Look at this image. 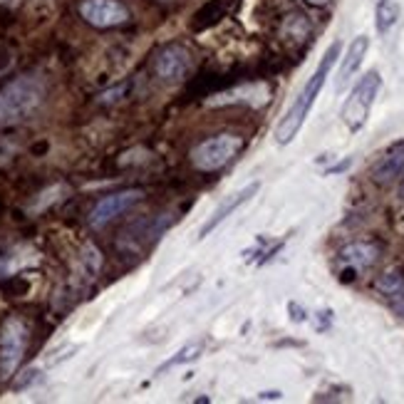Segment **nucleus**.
Returning a JSON list of instances; mask_svg holds the SVG:
<instances>
[{
  "label": "nucleus",
  "mask_w": 404,
  "mask_h": 404,
  "mask_svg": "<svg viewBox=\"0 0 404 404\" xmlns=\"http://www.w3.org/2000/svg\"><path fill=\"white\" fill-rule=\"evenodd\" d=\"M340 50H343L340 40H335V43H332L330 48L325 50V55H323V60H320L318 70H315V73L310 75V79L305 82V87H302V90L298 92V97L293 99V104L288 107V112H285V115L280 117L276 132H273V134H276V142L280 146L290 144V142H293V139L298 137V132L302 129V124H305V119H308V115H310V109H313L315 99H318V95L323 92V87H325L327 77H330L332 65L338 62Z\"/></svg>",
  "instance_id": "obj_1"
},
{
  "label": "nucleus",
  "mask_w": 404,
  "mask_h": 404,
  "mask_svg": "<svg viewBox=\"0 0 404 404\" xmlns=\"http://www.w3.org/2000/svg\"><path fill=\"white\" fill-rule=\"evenodd\" d=\"M144 199L142 189H124V191L109 193L104 199H99L90 211V226L92 229H104L109 221H115L117 216H122L124 211H129L134 204Z\"/></svg>",
  "instance_id": "obj_6"
},
{
  "label": "nucleus",
  "mask_w": 404,
  "mask_h": 404,
  "mask_svg": "<svg viewBox=\"0 0 404 404\" xmlns=\"http://www.w3.org/2000/svg\"><path fill=\"white\" fill-rule=\"evenodd\" d=\"M243 149V137L238 134H216L204 139L199 146L191 149V164L199 171H218L224 169L231 159H235Z\"/></svg>",
  "instance_id": "obj_4"
},
{
  "label": "nucleus",
  "mask_w": 404,
  "mask_h": 404,
  "mask_svg": "<svg viewBox=\"0 0 404 404\" xmlns=\"http://www.w3.org/2000/svg\"><path fill=\"white\" fill-rule=\"evenodd\" d=\"M399 12H402V8H399L397 0H380L377 3V10H374V25H377V32H389L397 25L399 20Z\"/></svg>",
  "instance_id": "obj_14"
},
{
  "label": "nucleus",
  "mask_w": 404,
  "mask_h": 404,
  "mask_svg": "<svg viewBox=\"0 0 404 404\" xmlns=\"http://www.w3.org/2000/svg\"><path fill=\"white\" fill-rule=\"evenodd\" d=\"M199 357H201V345H199V343L186 345V347H181V350L176 352L174 357H169V360L164 362V365H159L157 374H164V372H166V369H171V367H179V365H186V362H191V360H199Z\"/></svg>",
  "instance_id": "obj_16"
},
{
  "label": "nucleus",
  "mask_w": 404,
  "mask_h": 404,
  "mask_svg": "<svg viewBox=\"0 0 404 404\" xmlns=\"http://www.w3.org/2000/svg\"><path fill=\"white\" fill-rule=\"evenodd\" d=\"M62 191H67V186H62V184H57V186H52V189H48V191H43L40 193V199L35 201V204L30 206V211H43V209H48L50 206V201H60L62 196H57V193H62Z\"/></svg>",
  "instance_id": "obj_18"
},
{
  "label": "nucleus",
  "mask_w": 404,
  "mask_h": 404,
  "mask_svg": "<svg viewBox=\"0 0 404 404\" xmlns=\"http://www.w3.org/2000/svg\"><path fill=\"white\" fill-rule=\"evenodd\" d=\"M392 298V308H394V313L399 315V318H404V288L399 290V293H394V296H389Z\"/></svg>",
  "instance_id": "obj_22"
},
{
  "label": "nucleus",
  "mask_w": 404,
  "mask_h": 404,
  "mask_svg": "<svg viewBox=\"0 0 404 404\" xmlns=\"http://www.w3.org/2000/svg\"><path fill=\"white\" fill-rule=\"evenodd\" d=\"M79 15L92 28H117L129 20V10L119 0H82L79 3Z\"/></svg>",
  "instance_id": "obj_8"
},
{
  "label": "nucleus",
  "mask_w": 404,
  "mask_h": 404,
  "mask_svg": "<svg viewBox=\"0 0 404 404\" xmlns=\"http://www.w3.org/2000/svg\"><path fill=\"white\" fill-rule=\"evenodd\" d=\"M271 99V87L263 82H253V85H241L233 90L218 92L209 99V107H221V104H248V107H263Z\"/></svg>",
  "instance_id": "obj_9"
},
{
  "label": "nucleus",
  "mask_w": 404,
  "mask_h": 404,
  "mask_svg": "<svg viewBox=\"0 0 404 404\" xmlns=\"http://www.w3.org/2000/svg\"><path fill=\"white\" fill-rule=\"evenodd\" d=\"M191 65H193L191 52L184 45H166L151 60V70L164 82H179V79H184L189 75V70H191Z\"/></svg>",
  "instance_id": "obj_7"
},
{
  "label": "nucleus",
  "mask_w": 404,
  "mask_h": 404,
  "mask_svg": "<svg viewBox=\"0 0 404 404\" xmlns=\"http://www.w3.org/2000/svg\"><path fill=\"white\" fill-rule=\"evenodd\" d=\"M404 288V276L399 271H389L377 280V290L385 293V296H394Z\"/></svg>",
  "instance_id": "obj_17"
},
{
  "label": "nucleus",
  "mask_w": 404,
  "mask_h": 404,
  "mask_svg": "<svg viewBox=\"0 0 404 404\" xmlns=\"http://www.w3.org/2000/svg\"><path fill=\"white\" fill-rule=\"evenodd\" d=\"M380 90H382V77L377 70H369L352 87L350 97L345 99L343 109H340V117H343L345 127L350 129V132H360L367 124V117L372 112V104L377 99V95H380Z\"/></svg>",
  "instance_id": "obj_3"
},
{
  "label": "nucleus",
  "mask_w": 404,
  "mask_h": 404,
  "mask_svg": "<svg viewBox=\"0 0 404 404\" xmlns=\"http://www.w3.org/2000/svg\"><path fill=\"white\" fill-rule=\"evenodd\" d=\"M318 318H320V323H315V327H318L320 332L327 330L332 323V310H323V313H318Z\"/></svg>",
  "instance_id": "obj_23"
},
{
  "label": "nucleus",
  "mask_w": 404,
  "mask_h": 404,
  "mask_svg": "<svg viewBox=\"0 0 404 404\" xmlns=\"http://www.w3.org/2000/svg\"><path fill=\"white\" fill-rule=\"evenodd\" d=\"M280 397H283V394L276 392V389H273V392H260L258 394V399H280Z\"/></svg>",
  "instance_id": "obj_24"
},
{
  "label": "nucleus",
  "mask_w": 404,
  "mask_h": 404,
  "mask_svg": "<svg viewBox=\"0 0 404 404\" xmlns=\"http://www.w3.org/2000/svg\"><path fill=\"white\" fill-rule=\"evenodd\" d=\"M399 196L404 199V174H402V184H399Z\"/></svg>",
  "instance_id": "obj_27"
},
{
  "label": "nucleus",
  "mask_w": 404,
  "mask_h": 404,
  "mask_svg": "<svg viewBox=\"0 0 404 404\" xmlns=\"http://www.w3.org/2000/svg\"><path fill=\"white\" fill-rule=\"evenodd\" d=\"M369 50V37L367 35H357L355 40L350 43V48H347V52H345L343 57V65H340V73H338V92H343L345 87H347V82L352 79V75L360 70L362 60H365V55H367Z\"/></svg>",
  "instance_id": "obj_12"
},
{
  "label": "nucleus",
  "mask_w": 404,
  "mask_h": 404,
  "mask_svg": "<svg viewBox=\"0 0 404 404\" xmlns=\"http://www.w3.org/2000/svg\"><path fill=\"white\" fill-rule=\"evenodd\" d=\"M313 30V25L310 20L302 15V12H293L288 18L283 20V35L285 37H293V40H305Z\"/></svg>",
  "instance_id": "obj_15"
},
{
  "label": "nucleus",
  "mask_w": 404,
  "mask_h": 404,
  "mask_svg": "<svg viewBox=\"0 0 404 404\" xmlns=\"http://www.w3.org/2000/svg\"><path fill=\"white\" fill-rule=\"evenodd\" d=\"M350 166H352V159L347 157V159H343L340 164H335V166H327L325 174H327V176H332V174H343V171H347Z\"/></svg>",
  "instance_id": "obj_21"
},
{
  "label": "nucleus",
  "mask_w": 404,
  "mask_h": 404,
  "mask_svg": "<svg viewBox=\"0 0 404 404\" xmlns=\"http://www.w3.org/2000/svg\"><path fill=\"white\" fill-rule=\"evenodd\" d=\"M193 402H199V404H209V402H211V399H209V397H196V399H193Z\"/></svg>",
  "instance_id": "obj_26"
},
{
  "label": "nucleus",
  "mask_w": 404,
  "mask_h": 404,
  "mask_svg": "<svg viewBox=\"0 0 404 404\" xmlns=\"http://www.w3.org/2000/svg\"><path fill=\"white\" fill-rule=\"evenodd\" d=\"M164 3H166V0H164Z\"/></svg>",
  "instance_id": "obj_28"
},
{
  "label": "nucleus",
  "mask_w": 404,
  "mask_h": 404,
  "mask_svg": "<svg viewBox=\"0 0 404 404\" xmlns=\"http://www.w3.org/2000/svg\"><path fill=\"white\" fill-rule=\"evenodd\" d=\"M45 99V85L37 77H18L0 87V127L3 124H15L37 112V107Z\"/></svg>",
  "instance_id": "obj_2"
},
{
  "label": "nucleus",
  "mask_w": 404,
  "mask_h": 404,
  "mask_svg": "<svg viewBox=\"0 0 404 404\" xmlns=\"http://www.w3.org/2000/svg\"><path fill=\"white\" fill-rule=\"evenodd\" d=\"M402 174H404V142L392 146L387 154H382L380 162L372 166V181L380 184V186H387V184H392Z\"/></svg>",
  "instance_id": "obj_11"
},
{
  "label": "nucleus",
  "mask_w": 404,
  "mask_h": 404,
  "mask_svg": "<svg viewBox=\"0 0 404 404\" xmlns=\"http://www.w3.org/2000/svg\"><path fill=\"white\" fill-rule=\"evenodd\" d=\"M310 6H327V0H308Z\"/></svg>",
  "instance_id": "obj_25"
},
{
  "label": "nucleus",
  "mask_w": 404,
  "mask_h": 404,
  "mask_svg": "<svg viewBox=\"0 0 404 404\" xmlns=\"http://www.w3.org/2000/svg\"><path fill=\"white\" fill-rule=\"evenodd\" d=\"M258 189H260V184L258 181H253V184H248L246 189H241V191L238 193H233V196H229V199L224 201V204L218 206L216 211H213V216L209 218V221H206L204 226H201V231H199V238H206V235L211 233V231H216L218 226L224 224L226 218L231 216V213L235 211V209H241L243 204H246V201H251L256 196V193H258Z\"/></svg>",
  "instance_id": "obj_10"
},
{
  "label": "nucleus",
  "mask_w": 404,
  "mask_h": 404,
  "mask_svg": "<svg viewBox=\"0 0 404 404\" xmlns=\"http://www.w3.org/2000/svg\"><path fill=\"white\" fill-rule=\"evenodd\" d=\"M28 347V327L20 318H8L0 327V372L12 377Z\"/></svg>",
  "instance_id": "obj_5"
},
{
  "label": "nucleus",
  "mask_w": 404,
  "mask_h": 404,
  "mask_svg": "<svg viewBox=\"0 0 404 404\" xmlns=\"http://www.w3.org/2000/svg\"><path fill=\"white\" fill-rule=\"evenodd\" d=\"M288 313H290V320H293V323H305V320H308L305 308L298 305V302H288Z\"/></svg>",
  "instance_id": "obj_20"
},
{
  "label": "nucleus",
  "mask_w": 404,
  "mask_h": 404,
  "mask_svg": "<svg viewBox=\"0 0 404 404\" xmlns=\"http://www.w3.org/2000/svg\"><path fill=\"white\" fill-rule=\"evenodd\" d=\"M377 258H380V248L374 246V243H365V241L347 243V246L340 251V260H343L345 266L355 268L357 273L372 268L374 263H377Z\"/></svg>",
  "instance_id": "obj_13"
},
{
  "label": "nucleus",
  "mask_w": 404,
  "mask_h": 404,
  "mask_svg": "<svg viewBox=\"0 0 404 404\" xmlns=\"http://www.w3.org/2000/svg\"><path fill=\"white\" fill-rule=\"evenodd\" d=\"M40 380V369H25L23 372V377H20L18 382H15V389H25V387H30L32 382H37Z\"/></svg>",
  "instance_id": "obj_19"
}]
</instances>
